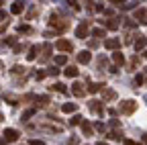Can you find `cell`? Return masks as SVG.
Wrapping results in <instances>:
<instances>
[{
    "label": "cell",
    "mask_w": 147,
    "mask_h": 145,
    "mask_svg": "<svg viewBox=\"0 0 147 145\" xmlns=\"http://www.w3.org/2000/svg\"><path fill=\"white\" fill-rule=\"evenodd\" d=\"M88 33H92V31H90V21H82V23L78 25V29H76V37H78V39H86Z\"/></svg>",
    "instance_id": "1"
},
{
    "label": "cell",
    "mask_w": 147,
    "mask_h": 145,
    "mask_svg": "<svg viewBox=\"0 0 147 145\" xmlns=\"http://www.w3.org/2000/svg\"><path fill=\"white\" fill-rule=\"evenodd\" d=\"M137 111V102L135 100H123L121 102V113L123 115H133Z\"/></svg>",
    "instance_id": "2"
},
{
    "label": "cell",
    "mask_w": 147,
    "mask_h": 145,
    "mask_svg": "<svg viewBox=\"0 0 147 145\" xmlns=\"http://www.w3.org/2000/svg\"><path fill=\"white\" fill-rule=\"evenodd\" d=\"M49 25H51L53 29H57V31H63V29H67V23H65V21H61L57 14H51V21H49Z\"/></svg>",
    "instance_id": "3"
},
{
    "label": "cell",
    "mask_w": 147,
    "mask_h": 145,
    "mask_svg": "<svg viewBox=\"0 0 147 145\" xmlns=\"http://www.w3.org/2000/svg\"><path fill=\"white\" fill-rule=\"evenodd\" d=\"M71 94H74V96H78V98H82V96L86 94L84 84H82V82H74V84H71Z\"/></svg>",
    "instance_id": "4"
},
{
    "label": "cell",
    "mask_w": 147,
    "mask_h": 145,
    "mask_svg": "<svg viewBox=\"0 0 147 145\" xmlns=\"http://www.w3.org/2000/svg\"><path fill=\"white\" fill-rule=\"evenodd\" d=\"M55 47H57L59 51H71V49H74L71 41H67V39H57V43H55Z\"/></svg>",
    "instance_id": "5"
},
{
    "label": "cell",
    "mask_w": 147,
    "mask_h": 145,
    "mask_svg": "<svg viewBox=\"0 0 147 145\" xmlns=\"http://www.w3.org/2000/svg\"><path fill=\"white\" fill-rule=\"evenodd\" d=\"M2 135H4V141H8V143H12V141L18 139V131L16 129H6Z\"/></svg>",
    "instance_id": "6"
},
{
    "label": "cell",
    "mask_w": 147,
    "mask_h": 145,
    "mask_svg": "<svg viewBox=\"0 0 147 145\" xmlns=\"http://www.w3.org/2000/svg\"><path fill=\"white\" fill-rule=\"evenodd\" d=\"M90 111H92V113H96V115H102V113H104L102 102H100V100H90Z\"/></svg>",
    "instance_id": "7"
},
{
    "label": "cell",
    "mask_w": 147,
    "mask_h": 145,
    "mask_svg": "<svg viewBox=\"0 0 147 145\" xmlns=\"http://www.w3.org/2000/svg\"><path fill=\"white\" fill-rule=\"evenodd\" d=\"M104 47H106V49H110V51H117V49L121 47V41H119V39H115V37H113V39H106V41H104Z\"/></svg>",
    "instance_id": "8"
},
{
    "label": "cell",
    "mask_w": 147,
    "mask_h": 145,
    "mask_svg": "<svg viewBox=\"0 0 147 145\" xmlns=\"http://www.w3.org/2000/svg\"><path fill=\"white\" fill-rule=\"evenodd\" d=\"M102 96H104V102H110V100H115V98H117V92L104 86V90H102Z\"/></svg>",
    "instance_id": "9"
},
{
    "label": "cell",
    "mask_w": 147,
    "mask_h": 145,
    "mask_svg": "<svg viewBox=\"0 0 147 145\" xmlns=\"http://www.w3.org/2000/svg\"><path fill=\"white\" fill-rule=\"evenodd\" d=\"M145 45H147V39L143 37V35H137V39L133 41V47H135L137 51H141V49H143Z\"/></svg>",
    "instance_id": "10"
},
{
    "label": "cell",
    "mask_w": 147,
    "mask_h": 145,
    "mask_svg": "<svg viewBox=\"0 0 147 145\" xmlns=\"http://www.w3.org/2000/svg\"><path fill=\"white\" fill-rule=\"evenodd\" d=\"M90 59H92V53H90L88 49H84V51L78 53V61H80V63H88Z\"/></svg>",
    "instance_id": "11"
},
{
    "label": "cell",
    "mask_w": 147,
    "mask_h": 145,
    "mask_svg": "<svg viewBox=\"0 0 147 145\" xmlns=\"http://www.w3.org/2000/svg\"><path fill=\"white\" fill-rule=\"evenodd\" d=\"M41 51H43V55H41V61H47V59H49V57H51V51H53V47H51V45H49V43H45V45H43V49H41Z\"/></svg>",
    "instance_id": "12"
},
{
    "label": "cell",
    "mask_w": 147,
    "mask_h": 145,
    "mask_svg": "<svg viewBox=\"0 0 147 145\" xmlns=\"http://www.w3.org/2000/svg\"><path fill=\"white\" fill-rule=\"evenodd\" d=\"M63 74H65L67 78H76L80 71H78V67H76V65H67V67L63 69Z\"/></svg>",
    "instance_id": "13"
},
{
    "label": "cell",
    "mask_w": 147,
    "mask_h": 145,
    "mask_svg": "<svg viewBox=\"0 0 147 145\" xmlns=\"http://www.w3.org/2000/svg\"><path fill=\"white\" fill-rule=\"evenodd\" d=\"M102 25H104L108 31H117V29H119V23H117V19H108V21H102Z\"/></svg>",
    "instance_id": "14"
},
{
    "label": "cell",
    "mask_w": 147,
    "mask_h": 145,
    "mask_svg": "<svg viewBox=\"0 0 147 145\" xmlns=\"http://www.w3.org/2000/svg\"><path fill=\"white\" fill-rule=\"evenodd\" d=\"M113 61H115V65L119 67V65H123V63H125V55H123L121 51H115V53H113Z\"/></svg>",
    "instance_id": "15"
},
{
    "label": "cell",
    "mask_w": 147,
    "mask_h": 145,
    "mask_svg": "<svg viewBox=\"0 0 147 145\" xmlns=\"http://www.w3.org/2000/svg\"><path fill=\"white\" fill-rule=\"evenodd\" d=\"M25 10V4L23 2H12V6H10V12L12 14H21Z\"/></svg>",
    "instance_id": "16"
},
{
    "label": "cell",
    "mask_w": 147,
    "mask_h": 145,
    "mask_svg": "<svg viewBox=\"0 0 147 145\" xmlns=\"http://www.w3.org/2000/svg\"><path fill=\"white\" fill-rule=\"evenodd\" d=\"M82 133H84V135H92V133H94V127H92L88 121H84V123H82Z\"/></svg>",
    "instance_id": "17"
},
{
    "label": "cell",
    "mask_w": 147,
    "mask_h": 145,
    "mask_svg": "<svg viewBox=\"0 0 147 145\" xmlns=\"http://www.w3.org/2000/svg\"><path fill=\"white\" fill-rule=\"evenodd\" d=\"M102 86H104V84H98V82H96V84H90V86H88V92H92V94H96V92H102V90H104Z\"/></svg>",
    "instance_id": "18"
},
{
    "label": "cell",
    "mask_w": 147,
    "mask_h": 145,
    "mask_svg": "<svg viewBox=\"0 0 147 145\" xmlns=\"http://www.w3.org/2000/svg\"><path fill=\"white\" fill-rule=\"evenodd\" d=\"M135 19H139V21L147 23V21H145V19H147V12H145V8H137V10H135Z\"/></svg>",
    "instance_id": "19"
},
{
    "label": "cell",
    "mask_w": 147,
    "mask_h": 145,
    "mask_svg": "<svg viewBox=\"0 0 147 145\" xmlns=\"http://www.w3.org/2000/svg\"><path fill=\"white\" fill-rule=\"evenodd\" d=\"M37 49H39L37 45H31V47H29V53H27V59H29V61H33V59L37 57Z\"/></svg>",
    "instance_id": "20"
},
{
    "label": "cell",
    "mask_w": 147,
    "mask_h": 145,
    "mask_svg": "<svg viewBox=\"0 0 147 145\" xmlns=\"http://www.w3.org/2000/svg\"><path fill=\"white\" fill-rule=\"evenodd\" d=\"M61 111L67 113V115H69V113H76V104H74V102H65V104L61 106Z\"/></svg>",
    "instance_id": "21"
},
{
    "label": "cell",
    "mask_w": 147,
    "mask_h": 145,
    "mask_svg": "<svg viewBox=\"0 0 147 145\" xmlns=\"http://www.w3.org/2000/svg\"><path fill=\"white\" fill-rule=\"evenodd\" d=\"M16 33H21V35H31V33H33V29H31L29 25H18Z\"/></svg>",
    "instance_id": "22"
},
{
    "label": "cell",
    "mask_w": 147,
    "mask_h": 145,
    "mask_svg": "<svg viewBox=\"0 0 147 145\" xmlns=\"http://www.w3.org/2000/svg\"><path fill=\"white\" fill-rule=\"evenodd\" d=\"M92 35H94V37H106V29L104 27H96V29H92Z\"/></svg>",
    "instance_id": "23"
},
{
    "label": "cell",
    "mask_w": 147,
    "mask_h": 145,
    "mask_svg": "<svg viewBox=\"0 0 147 145\" xmlns=\"http://www.w3.org/2000/svg\"><path fill=\"white\" fill-rule=\"evenodd\" d=\"M51 90H57V92H61V94H65L67 92V88H65V84H61V82H57V84H53V86H49Z\"/></svg>",
    "instance_id": "24"
},
{
    "label": "cell",
    "mask_w": 147,
    "mask_h": 145,
    "mask_svg": "<svg viewBox=\"0 0 147 145\" xmlns=\"http://www.w3.org/2000/svg\"><path fill=\"white\" fill-rule=\"evenodd\" d=\"M35 100H37V106H47V104L51 102V100H49V96H37Z\"/></svg>",
    "instance_id": "25"
},
{
    "label": "cell",
    "mask_w": 147,
    "mask_h": 145,
    "mask_svg": "<svg viewBox=\"0 0 147 145\" xmlns=\"http://www.w3.org/2000/svg\"><path fill=\"white\" fill-rule=\"evenodd\" d=\"M82 123H84V119H82L80 115H74V117L69 119V125H71V127H76V125H82Z\"/></svg>",
    "instance_id": "26"
},
{
    "label": "cell",
    "mask_w": 147,
    "mask_h": 145,
    "mask_svg": "<svg viewBox=\"0 0 147 145\" xmlns=\"http://www.w3.org/2000/svg\"><path fill=\"white\" fill-rule=\"evenodd\" d=\"M55 63H57V65H65L67 63V55H63V53L57 55V57H55Z\"/></svg>",
    "instance_id": "27"
},
{
    "label": "cell",
    "mask_w": 147,
    "mask_h": 145,
    "mask_svg": "<svg viewBox=\"0 0 147 145\" xmlns=\"http://www.w3.org/2000/svg\"><path fill=\"white\" fill-rule=\"evenodd\" d=\"M110 127H113L115 131H119V129H121V123H119L117 119H113V121H110Z\"/></svg>",
    "instance_id": "28"
},
{
    "label": "cell",
    "mask_w": 147,
    "mask_h": 145,
    "mask_svg": "<svg viewBox=\"0 0 147 145\" xmlns=\"http://www.w3.org/2000/svg\"><path fill=\"white\" fill-rule=\"evenodd\" d=\"M137 65H139V59H137V55H135V57L131 59V63H129V67H131V69H135Z\"/></svg>",
    "instance_id": "29"
},
{
    "label": "cell",
    "mask_w": 147,
    "mask_h": 145,
    "mask_svg": "<svg viewBox=\"0 0 147 145\" xmlns=\"http://www.w3.org/2000/svg\"><path fill=\"white\" fill-rule=\"evenodd\" d=\"M47 74H51V76H57L59 74V69H57V65H53V67H49V71Z\"/></svg>",
    "instance_id": "30"
},
{
    "label": "cell",
    "mask_w": 147,
    "mask_h": 145,
    "mask_svg": "<svg viewBox=\"0 0 147 145\" xmlns=\"http://www.w3.org/2000/svg\"><path fill=\"white\" fill-rule=\"evenodd\" d=\"M33 115H35V108H29V111H27V113L23 115V119L27 121V119H29V117H33Z\"/></svg>",
    "instance_id": "31"
},
{
    "label": "cell",
    "mask_w": 147,
    "mask_h": 145,
    "mask_svg": "<svg viewBox=\"0 0 147 145\" xmlns=\"http://www.w3.org/2000/svg\"><path fill=\"white\" fill-rule=\"evenodd\" d=\"M4 43H8V45H16V37H6Z\"/></svg>",
    "instance_id": "32"
},
{
    "label": "cell",
    "mask_w": 147,
    "mask_h": 145,
    "mask_svg": "<svg viewBox=\"0 0 147 145\" xmlns=\"http://www.w3.org/2000/svg\"><path fill=\"white\" fill-rule=\"evenodd\" d=\"M23 69H25V67H21V65H14V67H12L10 71H12V74H21V71H23Z\"/></svg>",
    "instance_id": "33"
},
{
    "label": "cell",
    "mask_w": 147,
    "mask_h": 145,
    "mask_svg": "<svg viewBox=\"0 0 147 145\" xmlns=\"http://www.w3.org/2000/svg\"><path fill=\"white\" fill-rule=\"evenodd\" d=\"M135 86H141L143 84V76H135V82H133Z\"/></svg>",
    "instance_id": "34"
},
{
    "label": "cell",
    "mask_w": 147,
    "mask_h": 145,
    "mask_svg": "<svg viewBox=\"0 0 147 145\" xmlns=\"http://www.w3.org/2000/svg\"><path fill=\"white\" fill-rule=\"evenodd\" d=\"M45 76H47V71H37V76H35V78H37V80H43Z\"/></svg>",
    "instance_id": "35"
},
{
    "label": "cell",
    "mask_w": 147,
    "mask_h": 145,
    "mask_svg": "<svg viewBox=\"0 0 147 145\" xmlns=\"http://www.w3.org/2000/svg\"><path fill=\"white\" fill-rule=\"evenodd\" d=\"M96 131H100V133H104V123H96Z\"/></svg>",
    "instance_id": "36"
},
{
    "label": "cell",
    "mask_w": 147,
    "mask_h": 145,
    "mask_svg": "<svg viewBox=\"0 0 147 145\" xmlns=\"http://www.w3.org/2000/svg\"><path fill=\"white\" fill-rule=\"evenodd\" d=\"M71 6H74V10H80V2H76V0H71V2H69Z\"/></svg>",
    "instance_id": "37"
},
{
    "label": "cell",
    "mask_w": 147,
    "mask_h": 145,
    "mask_svg": "<svg viewBox=\"0 0 147 145\" xmlns=\"http://www.w3.org/2000/svg\"><path fill=\"white\" fill-rule=\"evenodd\" d=\"M31 145H45V143H43L41 139H33V141H31Z\"/></svg>",
    "instance_id": "38"
},
{
    "label": "cell",
    "mask_w": 147,
    "mask_h": 145,
    "mask_svg": "<svg viewBox=\"0 0 147 145\" xmlns=\"http://www.w3.org/2000/svg\"><path fill=\"white\" fill-rule=\"evenodd\" d=\"M125 145H141V143H137V141H133V139H127Z\"/></svg>",
    "instance_id": "39"
},
{
    "label": "cell",
    "mask_w": 147,
    "mask_h": 145,
    "mask_svg": "<svg viewBox=\"0 0 147 145\" xmlns=\"http://www.w3.org/2000/svg\"><path fill=\"white\" fill-rule=\"evenodd\" d=\"M6 100H8V104H16V98L14 96H6Z\"/></svg>",
    "instance_id": "40"
},
{
    "label": "cell",
    "mask_w": 147,
    "mask_h": 145,
    "mask_svg": "<svg viewBox=\"0 0 147 145\" xmlns=\"http://www.w3.org/2000/svg\"><path fill=\"white\" fill-rule=\"evenodd\" d=\"M21 51H23V45L16 43V45H14V53H21Z\"/></svg>",
    "instance_id": "41"
},
{
    "label": "cell",
    "mask_w": 147,
    "mask_h": 145,
    "mask_svg": "<svg viewBox=\"0 0 147 145\" xmlns=\"http://www.w3.org/2000/svg\"><path fill=\"white\" fill-rule=\"evenodd\" d=\"M67 143H69V145H78V139H76V137H71V139H67Z\"/></svg>",
    "instance_id": "42"
},
{
    "label": "cell",
    "mask_w": 147,
    "mask_h": 145,
    "mask_svg": "<svg viewBox=\"0 0 147 145\" xmlns=\"http://www.w3.org/2000/svg\"><path fill=\"white\" fill-rule=\"evenodd\" d=\"M143 143H145V145H147V133H145V135H143Z\"/></svg>",
    "instance_id": "43"
},
{
    "label": "cell",
    "mask_w": 147,
    "mask_h": 145,
    "mask_svg": "<svg viewBox=\"0 0 147 145\" xmlns=\"http://www.w3.org/2000/svg\"><path fill=\"white\" fill-rule=\"evenodd\" d=\"M0 121H4V115H2V113H0Z\"/></svg>",
    "instance_id": "44"
},
{
    "label": "cell",
    "mask_w": 147,
    "mask_h": 145,
    "mask_svg": "<svg viewBox=\"0 0 147 145\" xmlns=\"http://www.w3.org/2000/svg\"><path fill=\"white\" fill-rule=\"evenodd\" d=\"M2 4H4V2H2V0H0V6H2Z\"/></svg>",
    "instance_id": "45"
},
{
    "label": "cell",
    "mask_w": 147,
    "mask_h": 145,
    "mask_svg": "<svg viewBox=\"0 0 147 145\" xmlns=\"http://www.w3.org/2000/svg\"><path fill=\"white\" fill-rule=\"evenodd\" d=\"M0 69H2V61H0Z\"/></svg>",
    "instance_id": "46"
},
{
    "label": "cell",
    "mask_w": 147,
    "mask_h": 145,
    "mask_svg": "<svg viewBox=\"0 0 147 145\" xmlns=\"http://www.w3.org/2000/svg\"><path fill=\"white\" fill-rule=\"evenodd\" d=\"M145 57H147V51H145Z\"/></svg>",
    "instance_id": "47"
}]
</instances>
